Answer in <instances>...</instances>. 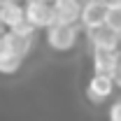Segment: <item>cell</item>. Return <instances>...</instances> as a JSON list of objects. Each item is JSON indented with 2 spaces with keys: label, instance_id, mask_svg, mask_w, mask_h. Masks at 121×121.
Here are the masks:
<instances>
[{
  "label": "cell",
  "instance_id": "obj_13",
  "mask_svg": "<svg viewBox=\"0 0 121 121\" xmlns=\"http://www.w3.org/2000/svg\"><path fill=\"white\" fill-rule=\"evenodd\" d=\"M109 121H121V100L112 103V107H109Z\"/></svg>",
  "mask_w": 121,
  "mask_h": 121
},
{
  "label": "cell",
  "instance_id": "obj_3",
  "mask_svg": "<svg viewBox=\"0 0 121 121\" xmlns=\"http://www.w3.org/2000/svg\"><path fill=\"white\" fill-rule=\"evenodd\" d=\"M114 86H117V82H114V75H105V72H95V75L91 77L89 86H86V98H89L91 103H105L107 98L114 93Z\"/></svg>",
  "mask_w": 121,
  "mask_h": 121
},
{
  "label": "cell",
  "instance_id": "obj_11",
  "mask_svg": "<svg viewBox=\"0 0 121 121\" xmlns=\"http://www.w3.org/2000/svg\"><path fill=\"white\" fill-rule=\"evenodd\" d=\"M107 23L114 26L117 30H121V5L109 7V12H107Z\"/></svg>",
  "mask_w": 121,
  "mask_h": 121
},
{
  "label": "cell",
  "instance_id": "obj_8",
  "mask_svg": "<svg viewBox=\"0 0 121 121\" xmlns=\"http://www.w3.org/2000/svg\"><path fill=\"white\" fill-rule=\"evenodd\" d=\"M0 44L5 47V49H9V51H14V54H19V56L26 58L30 54V49H33V37L30 35H19L14 30H7V35L2 37Z\"/></svg>",
  "mask_w": 121,
  "mask_h": 121
},
{
  "label": "cell",
  "instance_id": "obj_7",
  "mask_svg": "<svg viewBox=\"0 0 121 121\" xmlns=\"http://www.w3.org/2000/svg\"><path fill=\"white\" fill-rule=\"evenodd\" d=\"M54 12H56V23H77L82 19L84 0H51Z\"/></svg>",
  "mask_w": 121,
  "mask_h": 121
},
{
  "label": "cell",
  "instance_id": "obj_14",
  "mask_svg": "<svg viewBox=\"0 0 121 121\" xmlns=\"http://www.w3.org/2000/svg\"><path fill=\"white\" fill-rule=\"evenodd\" d=\"M114 82H117V86L121 89V56H119V65H117V70H114Z\"/></svg>",
  "mask_w": 121,
  "mask_h": 121
},
{
  "label": "cell",
  "instance_id": "obj_4",
  "mask_svg": "<svg viewBox=\"0 0 121 121\" xmlns=\"http://www.w3.org/2000/svg\"><path fill=\"white\" fill-rule=\"evenodd\" d=\"M91 47H107V49H121V30L109 23H100L95 28L86 30Z\"/></svg>",
  "mask_w": 121,
  "mask_h": 121
},
{
  "label": "cell",
  "instance_id": "obj_5",
  "mask_svg": "<svg viewBox=\"0 0 121 121\" xmlns=\"http://www.w3.org/2000/svg\"><path fill=\"white\" fill-rule=\"evenodd\" d=\"M107 12H109V7L105 2H100V0H84V9H82L79 23L86 30L95 28L100 23H107Z\"/></svg>",
  "mask_w": 121,
  "mask_h": 121
},
{
  "label": "cell",
  "instance_id": "obj_2",
  "mask_svg": "<svg viewBox=\"0 0 121 121\" xmlns=\"http://www.w3.org/2000/svg\"><path fill=\"white\" fill-rule=\"evenodd\" d=\"M26 19L35 28H49L56 23V12L51 0H28L26 2Z\"/></svg>",
  "mask_w": 121,
  "mask_h": 121
},
{
  "label": "cell",
  "instance_id": "obj_1",
  "mask_svg": "<svg viewBox=\"0 0 121 121\" xmlns=\"http://www.w3.org/2000/svg\"><path fill=\"white\" fill-rule=\"evenodd\" d=\"M77 35L75 23H54L47 28V44L54 51H70L77 44Z\"/></svg>",
  "mask_w": 121,
  "mask_h": 121
},
{
  "label": "cell",
  "instance_id": "obj_10",
  "mask_svg": "<svg viewBox=\"0 0 121 121\" xmlns=\"http://www.w3.org/2000/svg\"><path fill=\"white\" fill-rule=\"evenodd\" d=\"M21 65H23V56H19L0 44V75H16L21 70Z\"/></svg>",
  "mask_w": 121,
  "mask_h": 121
},
{
  "label": "cell",
  "instance_id": "obj_15",
  "mask_svg": "<svg viewBox=\"0 0 121 121\" xmlns=\"http://www.w3.org/2000/svg\"><path fill=\"white\" fill-rule=\"evenodd\" d=\"M100 2H105L107 7H117V5H121V0H100Z\"/></svg>",
  "mask_w": 121,
  "mask_h": 121
},
{
  "label": "cell",
  "instance_id": "obj_9",
  "mask_svg": "<svg viewBox=\"0 0 121 121\" xmlns=\"http://www.w3.org/2000/svg\"><path fill=\"white\" fill-rule=\"evenodd\" d=\"M23 19H26V7H21L19 0H9L0 7V23L7 26V28H14Z\"/></svg>",
  "mask_w": 121,
  "mask_h": 121
},
{
  "label": "cell",
  "instance_id": "obj_12",
  "mask_svg": "<svg viewBox=\"0 0 121 121\" xmlns=\"http://www.w3.org/2000/svg\"><path fill=\"white\" fill-rule=\"evenodd\" d=\"M9 30H14V33H19V35H30V37H33L37 28H35V26L30 23L28 19H23V21H19V23H16L14 28H9Z\"/></svg>",
  "mask_w": 121,
  "mask_h": 121
},
{
  "label": "cell",
  "instance_id": "obj_6",
  "mask_svg": "<svg viewBox=\"0 0 121 121\" xmlns=\"http://www.w3.org/2000/svg\"><path fill=\"white\" fill-rule=\"evenodd\" d=\"M119 56H121V49L93 47V70L105 72V75H114V70L119 65Z\"/></svg>",
  "mask_w": 121,
  "mask_h": 121
}]
</instances>
